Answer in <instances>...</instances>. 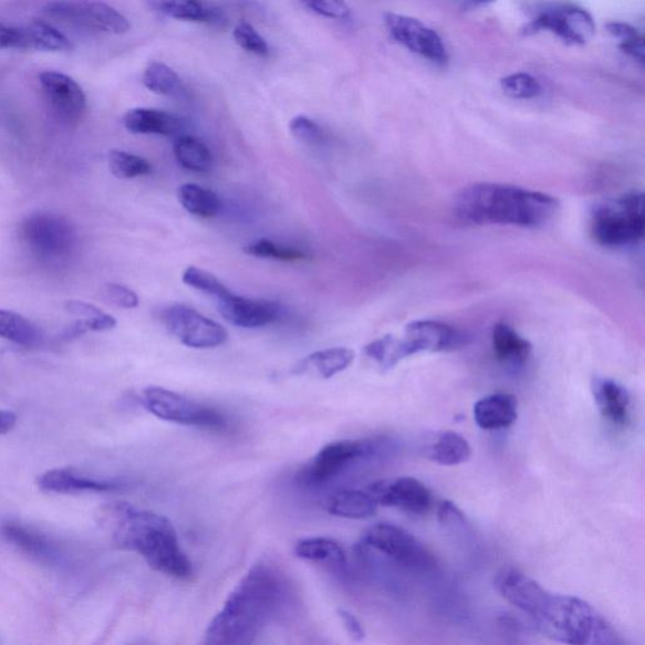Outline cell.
Listing matches in <instances>:
<instances>
[{
  "label": "cell",
  "instance_id": "6da1fadb",
  "mask_svg": "<svg viewBox=\"0 0 645 645\" xmlns=\"http://www.w3.org/2000/svg\"><path fill=\"white\" fill-rule=\"evenodd\" d=\"M495 586L553 641L575 645L622 643L592 605L575 596L552 594L521 571L513 568L499 571Z\"/></svg>",
  "mask_w": 645,
  "mask_h": 645
},
{
  "label": "cell",
  "instance_id": "7a4b0ae2",
  "mask_svg": "<svg viewBox=\"0 0 645 645\" xmlns=\"http://www.w3.org/2000/svg\"><path fill=\"white\" fill-rule=\"evenodd\" d=\"M292 597L283 571L259 562L235 586L205 633V644L245 645L283 614Z\"/></svg>",
  "mask_w": 645,
  "mask_h": 645
},
{
  "label": "cell",
  "instance_id": "3957f363",
  "mask_svg": "<svg viewBox=\"0 0 645 645\" xmlns=\"http://www.w3.org/2000/svg\"><path fill=\"white\" fill-rule=\"evenodd\" d=\"M104 523L117 548L138 553L160 574L188 580L193 562L180 548L175 526L167 517L129 503H115L104 511Z\"/></svg>",
  "mask_w": 645,
  "mask_h": 645
},
{
  "label": "cell",
  "instance_id": "277c9868",
  "mask_svg": "<svg viewBox=\"0 0 645 645\" xmlns=\"http://www.w3.org/2000/svg\"><path fill=\"white\" fill-rule=\"evenodd\" d=\"M559 204L547 194L527 188L477 184L461 190L452 212L465 225L539 227L555 217Z\"/></svg>",
  "mask_w": 645,
  "mask_h": 645
},
{
  "label": "cell",
  "instance_id": "5b68a950",
  "mask_svg": "<svg viewBox=\"0 0 645 645\" xmlns=\"http://www.w3.org/2000/svg\"><path fill=\"white\" fill-rule=\"evenodd\" d=\"M590 230L605 248L634 247L645 232L644 196L632 193L597 205L590 218Z\"/></svg>",
  "mask_w": 645,
  "mask_h": 645
},
{
  "label": "cell",
  "instance_id": "8992f818",
  "mask_svg": "<svg viewBox=\"0 0 645 645\" xmlns=\"http://www.w3.org/2000/svg\"><path fill=\"white\" fill-rule=\"evenodd\" d=\"M361 555L377 556L412 571H431L438 560L414 534L396 524L377 523L363 533Z\"/></svg>",
  "mask_w": 645,
  "mask_h": 645
},
{
  "label": "cell",
  "instance_id": "52a82bcc",
  "mask_svg": "<svg viewBox=\"0 0 645 645\" xmlns=\"http://www.w3.org/2000/svg\"><path fill=\"white\" fill-rule=\"evenodd\" d=\"M21 240L31 256L43 263L66 262L77 247L75 227L65 217L38 212L21 225Z\"/></svg>",
  "mask_w": 645,
  "mask_h": 645
},
{
  "label": "cell",
  "instance_id": "ba28073f",
  "mask_svg": "<svg viewBox=\"0 0 645 645\" xmlns=\"http://www.w3.org/2000/svg\"><path fill=\"white\" fill-rule=\"evenodd\" d=\"M143 405L163 422L211 430H223L227 426L226 417L216 408L198 404L168 388H145Z\"/></svg>",
  "mask_w": 645,
  "mask_h": 645
},
{
  "label": "cell",
  "instance_id": "9c48e42d",
  "mask_svg": "<svg viewBox=\"0 0 645 645\" xmlns=\"http://www.w3.org/2000/svg\"><path fill=\"white\" fill-rule=\"evenodd\" d=\"M377 443L372 440H341L326 444L299 474L306 486H321L339 477L354 462L375 456Z\"/></svg>",
  "mask_w": 645,
  "mask_h": 645
},
{
  "label": "cell",
  "instance_id": "30bf717a",
  "mask_svg": "<svg viewBox=\"0 0 645 645\" xmlns=\"http://www.w3.org/2000/svg\"><path fill=\"white\" fill-rule=\"evenodd\" d=\"M162 321L167 330L189 348H217L229 339L221 324L208 320L187 305L175 304L166 308L162 312Z\"/></svg>",
  "mask_w": 645,
  "mask_h": 645
},
{
  "label": "cell",
  "instance_id": "8fae6325",
  "mask_svg": "<svg viewBox=\"0 0 645 645\" xmlns=\"http://www.w3.org/2000/svg\"><path fill=\"white\" fill-rule=\"evenodd\" d=\"M45 15L91 31L124 34L131 30L128 18L104 2H54L43 9Z\"/></svg>",
  "mask_w": 645,
  "mask_h": 645
},
{
  "label": "cell",
  "instance_id": "7c38bea8",
  "mask_svg": "<svg viewBox=\"0 0 645 645\" xmlns=\"http://www.w3.org/2000/svg\"><path fill=\"white\" fill-rule=\"evenodd\" d=\"M385 23L393 39L407 50L436 65L448 62L447 48L440 35L416 18L397 13L385 14Z\"/></svg>",
  "mask_w": 645,
  "mask_h": 645
},
{
  "label": "cell",
  "instance_id": "4fadbf2b",
  "mask_svg": "<svg viewBox=\"0 0 645 645\" xmlns=\"http://www.w3.org/2000/svg\"><path fill=\"white\" fill-rule=\"evenodd\" d=\"M534 33L549 31L571 44H584L593 39L595 23L593 17L574 6H555L544 9L538 18L527 27Z\"/></svg>",
  "mask_w": 645,
  "mask_h": 645
},
{
  "label": "cell",
  "instance_id": "5bb4252c",
  "mask_svg": "<svg viewBox=\"0 0 645 645\" xmlns=\"http://www.w3.org/2000/svg\"><path fill=\"white\" fill-rule=\"evenodd\" d=\"M378 506L395 507L413 514L430 511L433 497L428 487L412 477L381 479L367 488Z\"/></svg>",
  "mask_w": 645,
  "mask_h": 645
},
{
  "label": "cell",
  "instance_id": "9a60e30c",
  "mask_svg": "<svg viewBox=\"0 0 645 645\" xmlns=\"http://www.w3.org/2000/svg\"><path fill=\"white\" fill-rule=\"evenodd\" d=\"M45 102L63 123H76L86 111L84 90L74 79L61 72L45 71L40 75Z\"/></svg>",
  "mask_w": 645,
  "mask_h": 645
},
{
  "label": "cell",
  "instance_id": "2e32d148",
  "mask_svg": "<svg viewBox=\"0 0 645 645\" xmlns=\"http://www.w3.org/2000/svg\"><path fill=\"white\" fill-rule=\"evenodd\" d=\"M38 486L44 493L80 495L115 492L123 489L125 485L119 480L89 477L76 469L56 468L44 471L38 479Z\"/></svg>",
  "mask_w": 645,
  "mask_h": 645
},
{
  "label": "cell",
  "instance_id": "e0dca14e",
  "mask_svg": "<svg viewBox=\"0 0 645 645\" xmlns=\"http://www.w3.org/2000/svg\"><path fill=\"white\" fill-rule=\"evenodd\" d=\"M218 312L227 322L240 329H261L278 321L280 308L277 303L236 295L232 292L217 301Z\"/></svg>",
  "mask_w": 645,
  "mask_h": 645
},
{
  "label": "cell",
  "instance_id": "ac0fdd59",
  "mask_svg": "<svg viewBox=\"0 0 645 645\" xmlns=\"http://www.w3.org/2000/svg\"><path fill=\"white\" fill-rule=\"evenodd\" d=\"M405 339L415 353L449 352L465 344V337L452 326L436 321H416L406 326Z\"/></svg>",
  "mask_w": 645,
  "mask_h": 645
},
{
  "label": "cell",
  "instance_id": "d6986e66",
  "mask_svg": "<svg viewBox=\"0 0 645 645\" xmlns=\"http://www.w3.org/2000/svg\"><path fill=\"white\" fill-rule=\"evenodd\" d=\"M0 534L12 547L25 553L42 565H53L59 560L58 548L51 540L32 527L20 522L7 521L0 526Z\"/></svg>",
  "mask_w": 645,
  "mask_h": 645
},
{
  "label": "cell",
  "instance_id": "ffe728a7",
  "mask_svg": "<svg viewBox=\"0 0 645 645\" xmlns=\"http://www.w3.org/2000/svg\"><path fill=\"white\" fill-rule=\"evenodd\" d=\"M592 389L599 412L606 422L621 428L630 424L632 398L624 386L611 378L596 377Z\"/></svg>",
  "mask_w": 645,
  "mask_h": 645
},
{
  "label": "cell",
  "instance_id": "44dd1931",
  "mask_svg": "<svg viewBox=\"0 0 645 645\" xmlns=\"http://www.w3.org/2000/svg\"><path fill=\"white\" fill-rule=\"evenodd\" d=\"M12 49L66 52L72 43L65 34L53 29L49 23L33 21L23 27H12Z\"/></svg>",
  "mask_w": 645,
  "mask_h": 645
},
{
  "label": "cell",
  "instance_id": "7402d4cb",
  "mask_svg": "<svg viewBox=\"0 0 645 645\" xmlns=\"http://www.w3.org/2000/svg\"><path fill=\"white\" fill-rule=\"evenodd\" d=\"M154 12L178 21L207 23L220 27L225 17L220 9L205 0H147Z\"/></svg>",
  "mask_w": 645,
  "mask_h": 645
},
{
  "label": "cell",
  "instance_id": "603a6c76",
  "mask_svg": "<svg viewBox=\"0 0 645 645\" xmlns=\"http://www.w3.org/2000/svg\"><path fill=\"white\" fill-rule=\"evenodd\" d=\"M123 122L133 134L177 136L185 129V123L178 116L157 108H133L125 114Z\"/></svg>",
  "mask_w": 645,
  "mask_h": 645
},
{
  "label": "cell",
  "instance_id": "cb8c5ba5",
  "mask_svg": "<svg viewBox=\"0 0 645 645\" xmlns=\"http://www.w3.org/2000/svg\"><path fill=\"white\" fill-rule=\"evenodd\" d=\"M480 429L498 430L510 428L518 416L517 398L508 394H493L480 398L474 410Z\"/></svg>",
  "mask_w": 645,
  "mask_h": 645
},
{
  "label": "cell",
  "instance_id": "d4e9b609",
  "mask_svg": "<svg viewBox=\"0 0 645 645\" xmlns=\"http://www.w3.org/2000/svg\"><path fill=\"white\" fill-rule=\"evenodd\" d=\"M354 361V352L345 347H334L309 354L293 368L295 375L330 379L347 370Z\"/></svg>",
  "mask_w": 645,
  "mask_h": 645
},
{
  "label": "cell",
  "instance_id": "484cf974",
  "mask_svg": "<svg viewBox=\"0 0 645 645\" xmlns=\"http://www.w3.org/2000/svg\"><path fill=\"white\" fill-rule=\"evenodd\" d=\"M378 504L367 490L341 489L326 501V511L348 520H366L377 512Z\"/></svg>",
  "mask_w": 645,
  "mask_h": 645
},
{
  "label": "cell",
  "instance_id": "4316f807",
  "mask_svg": "<svg viewBox=\"0 0 645 645\" xmlns=\"http://www.w3.org/2000/svg\"><path fill=\"white\" fill-rule=\"evenodd\" d=\"M492 345L497 360L507 366L522 367L531 356L530 342L504 323L495 326Z\"/></svg>",
  "mask_w": 645,
  "mask_h": 645
},
{
  "label": "cell",
  "instance_id": "83f0119b",
  "mask_svg": "<svg viewBox=\"0 0 645 645\" xmlns=\"http://www.w3.org/2000/svg\"><path fill=\"white\" fill-rule=\"evenodd\" d=\"M424 456L440 466L452 467L468 461L471 448L468 440L458 433L443 431L424 449Z\"/></svg>",
  "mask_w": 645,
  "mask_h": 645
},
{
  "label": "cell",
  "instance_id": "f1b7e54d",
  "mask_svg": "<svg viewBox=\"0 0 645 645\" xmlns=\"http://www.w3.org/2000/svg\"><path fill=\"white\" fill-rule=\"evenodd\" d=\"M294 553L299 559L324 563V565L344 566L347 562L341 543L329 538H309L298 541Z\"/></svg>",
  "mask_w": 645,
  "mask_h": 645
},
{
  "label": "cell",
  "instance_id": "f546056e",
  "mask_svg": "<svg viewBox=\"0 0 645 645\" xmlns=\"http://www.w3.org/2000/svg\"><path fill=\"white\" fill-rule=\"evenodd\" d=\"M177 198L187 212L197 217L214 218L222 210L221 198L214 190L198 185L180 186Z\"/></svg>",
  "mask_w": 645,
  "mask_h": 645
},
{
  "label": "cell",
  "instance_id": "4dcf8cb0",
  "mask_svg": "<svg viewBox=\"0 0 645 645\" xmlns=\"http://www.w3.org/2000/svg\"><path fill=\"white\" fill-rule=\"evenodd\" d=\"M365 353L384 372L393 370L399 362L415 354L412 344L405 337L397 339L391 334L370 343Z\"/></svg>",
  "mask_w": 645,
  "mask_h": 645
},
{
  "label": "cell",
  "instance_id": "1f68e13d",
  "mask_svg": "<svg viewBox=\"0 0 645 645\" xmlns=\"http://www.w3.org/2000/svg\"><path fill=\"white\" fill-rule=\"evenodd\" d=\"M175 156L179 165L190 171L207 173L214 166L211 150L195 136H180L175 144Z\"/></svg>",
  "mask_w": 645,
  "mask_h": 645
},
{
  "label": "cell",
  "instance_id": "d6a6232c",
  "mask_svg": "<svg viewBox=\"0 0 645 645\" xmlns=\"http://www.w3.org/2000/svg\"><path fill=\"white\" fill-rule=\"evenodd\" d=\"M0 339L11 341L23 347H34L42 340V334L25 316L0 311Z\"/></svg>",
  "mask_w": 645,
  "mask_h": 645
},
{
  "label": "cell",
  "instance_id": "836d02e7",
  "mask_svg": "<svg viewBox=\"0 0 645 645\" xmlns=\"http://www.w3.org/2000/svg\"><path fill=\"white\" fill-rule=\"evenodd\" d=\"M143 83L152 93L178 97L185 93L184 80L166 63L152 62L144 71Z\"/></svg>",
  "mask_w": 645,
  "mask_h": 645
},
{
  "label": "cell",
  "instance_id": "e575fe53",
  "mask_svg": "<svg viewBox=\"0 0 645 645\" xmlns=\"http://www.w3.org/2000/svg\"><path fill=\"white\" fill-rule=\"evenodd\" d=\"M67 312L81 318V326L87 332H107L116 326V320L93 304L71 301L66 304Z\"/></svg>",
  "mask_w": 645,
  "mask_h": 645
},
{
  "label": "cell",
  "instance_id": "d590c367",
  "mask_svg": "<svg viewBox=\"0 0 645 645\" xmlns=\"http://www.w3.org/2000/svg\"><path fill=\"white\" fill-rule=\"evenodd\" d=\"M245 251H247L249 256L260 259L284 262H294L308 259V253L302 249L288 247V245L279 243L268 239H260L249 243Z\"/></svg>",
  "mask_w": 645,
  "mask_h": 645
},
{
  "label": "cell",
  "instance_id": "8d00e7d4",
  "mask_svg": "<svg viewBox=\"0 0 645 645\" xmlns=\"http://www.w3.org/2000/svg\"><path fill=\"white\" fill-rule=\"evenodd\" d=\"M108 167L113 175L121 179H134L152 173L148 160L123 150H112L108 154Z\"/></svg>",
  "mask_w": 645,
  "mask_h": 645
},
{
  "label": "cell",
  "instance_id": "74e56055",
  "mask_svg": "<svg viewBox=\"0 0 645 645\" xmlns=\"http://www.w3.org/2000/svg\"><path fill=\"white\" fill-rule=\"evenodd\" d=\"M181 279H184L186 285L215 298L216 301H220V299L231 293V290L222 281L204 269L189 267L185 270L184 278Z\"/></svg>",
  "mask_w": 645,
  "mask_h": 645
},
{
  "label": "cell",
  "instance_id": "f35d334b",
  "mask_svg": "<svg viewBox=\"0 0 645 645\" xmlns=\"http://www.w3.org/2000/svg\"><path fill=\"white\" fill-rule=\"evenodd\" d=\"M607 31L620 40L621 50L635 61L644 62L643 35L631 24L613 22L607 24Z\"/></svg>",
  "mask_w": 645,
  "mask_h": 645
},
{
  "label": "cell",
  "instance_id": "ab89813d",
  "mask_svg": "<svg viewBox=\"0 0 645 645\" xmlns=\"http://www.w3.org/2000/svg\"><path fill=\"white\" fill-rule=\"evenodd\" d=\"M501 89L506 95L513 98H533L541 94L539 80L523 72L502 79Z\"/></svg>",
  "mask_w": 645,
  "mask_h": 645
},
{
  "label": "cell",
  "instance_id": "60d3db41",
  "mask_svg": "<svg viewBox=\"0 0 645 645\" xmlns=\"http://www.w3.org/2000/svg\"><path fill=\"white\" fill-rule=\"evenodd\" d=\"M233 39L247 52L256 56L267 58L270 48L266 39L248 22H240L235 27Z\"/></svg>",
  "mask_w": 645,
  "mask_h": 645
},
{
  "label": "cell",
  "instance_id": "b9f144b4",
  "mask_svg": "<svg viewBox=\"0 0 645 645\" xmlns=\"http://www.w3.org/2000/svg\"><path fill=\"white\" fill-rule=\"evenodd\" d=\"M289 129L290 133L295 136V139L306 145H312V147L322 145L326 139V135L321 128V125H318L314 121L309 119V117L304 115L295 116L294 119L290 122Z\"/></svg>",
  "mask_w": 645,
  "mask_h": 645
},
{
  "label": "cell",
  "instance_id": "7bdbcfd3",
  "mask_svg": "<svg viewBox=\"0 0 645 645\" xmlns=\"http://www.w3.org/2000/svg\"><path fill=\"white\" fill-rule=\"evenodd\" d=\"M302 3L312 12L332 20H347L351 8L344 0H302Z\"/></svg>",
  "mask_w": 645,
  "mask_h": 645
},
{
  "label": "cell",
  "instance_id": "ee69618b",
  "mask_svg": "<svg viewBox=\"0 0 645 645\" xmlns=\"http://www.w3.org/2000/svg\"><path fill=\"white\" fill-rule=\"evenodd\" d=\"M104 295L108 302L124 309H134L139 305V297L132 289L121 284H106Z\"/></svg>",
  "mask_w": 645,
  "mask_h": 645
},
{
  "label": "cell",
  "instance_id": "f6af8a7d",
  "mask_svg": "<svg viewBox=\"0 0 645 645\" xmlns=\"http://www.w3.org/2000/svg\"><path fill=\"white\" fill-rule=\"evenodd\" d=\"M340 620L343 624V628L350 635V638L353 642H362L366 637L365 628H363L362 623L358 621V617L352 614L345 608H340L339 611Z\"/></svg>",
  "mask_w": 645,
  "mask_h": 645
},
{
  "label": "cell",
  "instance_id": "bcb514c9",
  "mask_svg": "<svg viewBox=\"0 0 645 645\" xmlns=\"http://www.w3.org/2000/svg\"><path fill=\"white\" fill-rule=\"evenodd\" d=\"M18 417L11 410H0V436L14 429Z\"/></svg>",
  "mask_w": 645,
  "mask_h": 645
},
{
  "label": "cell",
  "instance_id": "7dc6e473",
  "mask_svg": "<svg viewBox=\"0 0 645 645\" xmlns=\"http://www.w3.org/2000/svg\"><path fill=\"white\" fill-rule=\"evenodd\" d=\"M13 29L0 23V49H12Z\"/></svg>",
  "mask_w": 645,
  "mask_h": 645
},
{
  "label": "cell",
  "instance_id": "c3c4849f",
  "mask_svg": "<svg viewBox=\"0 0 645 645\" xmlns=\"http://www.w3.org/2000/svg\"><path fill=\"white\" fill-rule=\"evenodd\" d=\"M466 2L475 4H488L495 2V0H466Z\"/></svg>",
  "mask_w": 645,
  "mask_h": 645
}]
</instances>
